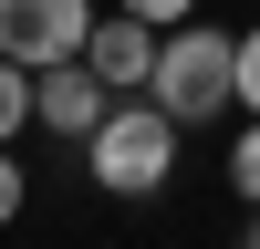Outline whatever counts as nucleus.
I'll use <instances>...</instances> for the list:
<instances>
[{
  "label": "nucleus",
  "instance_id": "obj_8",
  "mask_svg": "<svg viewBox=\"0 0 260 249\" xmlns=\"http://www.w3.org/2000/svg\"><path fill=\"white\" fill-rule=\"evenodd\" d=\"M240 114H260V21L240 31Z\"/></svg>",
  "mask_w": 260,
  "mask_h": 249
},
{
  "label": "nucleus",
  "instance_id": "obj_4",
  "mask_svg": "<svg viewBox=\"0 0 260 249\" xmlns=\"http://www.w3.org/2000/svg\"><path fill=\"white\" fill-rule=\"evenodd\" d=\"M156 21H136V11H94V31H83V62H94V83L104 94H146L156 83Z\"/></svg>",
  "mask_w": 260,
  "mask_h": 249
},
{
  "label": "nucleus",
  "instance_id": "obj_1",
  "mask_svg": "<svg viewBox=\"0 0 260 249\" xmlns=\"http://www.w3.org/2000/svg\"><path fill=\"white\" fill-rule=\"evenodd\" d=\"M177 135L187 124L167 114L156 94H115V114L83 135V177H94L104 197H156V187L177 177Z\"/></svg>",
  "mask_w": 260,
  "mask_h": 249
},
{
  "label": "nucleus",
  "instance_id": "obj_2",
  "mask_svg": "<svg viewBox=\"0 0 260 249\" xmlns=\"http://www.w3.org/2000/svg\"><path fill=\"white\" fill-rule=\"evenodd\" d=\"M146 94L167 104L177 124H208L240 104V31H208V21H177V31L156 42V83Z\"/></svg>",
  "mask_w": 260,
  "mask_h": 249
},
{
  "label": "nucleus",
  "instance_id": "obj_10",
  "mask_svg": "<svg viewBox=\"0 0 260 249\" xmlns=\"http://www.w3.org/2000/svg\"><path fill=\"white\" fill-rule=\"evenodd\" d=\"M21 197H31V177H21V166H11V145H0V228L21 218Z\"/></svg>",
  "mask_w": 260,
  "mask_h": 249
},
{
  "label": "nucleus",
  "instance_id": "obj_5",
  "mask_svg": "<svg viewBox=\"0 0 260 249\" xmlns=\"http://www.w3.org/2000/svg\"><path fill=\"white\" fill-rule=\"evenodd\" d=\"M104 114H115V94L94 83V62H52V73H31V124H42V135L83 145Z\"/></svg>",
  "mask_w": 260,
  "mask_h": 249
},
{
  "label": "nucleus",
  "instance_id": "obj_6",
  "mask_svg": "<svg viewBox=\"0 0 260 249\" xmlns=\"http://www.w3.org/2000/svg\"><path fill=\"white\" fill-rule=\"evenodd\" d=\"M21 124H31V73H21V62H0V145H11Z\"/></svg>",
  "mask_w": 260,
  "mask_h": 249
},
{
  "label": "nucleus",
  "instance_id": "obj_7",
  "mask_svg": "<svg viewBox=\"0 0 260 249\" xmlns=\"http://www.w3.org/2000/svg\"><path fill=\"white\" fill-rule=\"evenodd\" d=\"M229 187H240V197L260 208V114L240 124V145H229Z\"/></svg>",
  "mask_w": 260,
  "mask_h": 249
},
{
  "label": "nucleus",
  "instance_id": "obj_3",
  "mask_svg": "<svg viewBox=\"0 0 260 249\" xmlns=\"http://www.w3.org/2000/svg\"><path fill=\"white\" fill-rule=\"evenodd\" d=\"M83 31H94V0H0V62L21 73L83 62Z\"/></svg>",
  "mask_w": 260,
  "mask_h": 249
},
{
  "label": "nucleus",
  "instance_id": "obj_11",
  "mask_svg": "<svg viewBox=\"0 0 260 249\" xmlns=\"http://www.w3.org/2000/svg\"><path fill=\"white\" fill-rule=\"evenodd\" d=\"M240 249H260V208H250V228H240Z\"/></svg>",
  "mask_w": 260,
  "mask_h": 249
},
{
  "label": "nucleus",
  "instance_id": "obj_9",
  "mask_svg": "<svg viewBox=\"0 0 260 249\" xmlns=\"http://www.w3.org/2000/svg\"><path fill=\"white\" fill-rule=\"evenodd\" d=\"M115 11H136V21H156V31H177V21H198V0H115Z\"/></svg>",
  "mask_w": 260,
  "mask_h": 249
}]
</instances>
